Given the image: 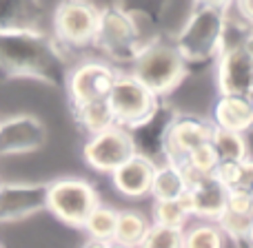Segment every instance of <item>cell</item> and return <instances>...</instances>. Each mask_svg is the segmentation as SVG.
<instances>
[{
	"label": "cell",
	"mask_w": 253,
	"mask_h": 248,
	"mask_svg": "<svg viewBox=\"0 0 253 248\" xmlns=\"http://www.w3.org/2000/svg\"><path fill=\"white\" fill-rule=\"evenodd\" d=\"M227 188L211 173H207L187 184V191L182 193L180 202H182V206L187 209V213L191 217L215 222L222 215L224 206H227Z\"/></svg>",
	"instance_id": "obj_13"
},
{
	"label": "cell",
	"mask_w": 253,
	"mask_h": 248,
	"mask_svg": "<svg viewBox=\"0 0 253 248\" xmlns=\"http://www.w3.org/2000/svg\"><path fill=\"white\" fill-rule=\"evenodd\" d=\"M67 73V53L51 34L29 27L0 29V78H31L60 87Z\"/></svg>",
	"instance_id": "obj_1"
},
{
	"label": "cell",
	"mask_w": 253,
	"mask_h": 248,
	"mask_svg": "<svg viewBox=\"0 0 253 248\" xmlns=\"http://www.w3.org/2000/svg\"><path fill=\"white\" fill-rule=\"evenodd\" d=\"M91 47H98L111 62H129L144 47L142 34L138 29L131 9L109 4L98 11V25Z\"/></svg>",
	"instance_id": "obj_4"
},
{
	"label": "cell",
	"mask_w": 253,
	"mask_h": 248,
	"mask_svg": "<svg viewBox=\"0 0 253 248\" xmlns=\"http://www.w3.org/2000/svg\"><path fill=\"white\" fill-rule=\"evenodd\" d=\"M42 4L40 0H0V29H40Z\"/></svg>",
	"instance_id": "obj_18"
},
{
	"label": "cell",
	"mask_w": 253,
	"mask_h": 248,
	"mask_svg": "<svg viewBox=\"0 0 253 248\" xmlns=\"http://www.w3.org/2000/svg\"><path fill=\"white\" fill-rule=\"evenodd\" d=\"M209 120L218 129L247 135L253 124V100L247 96H218Z\"/></svg>",
	"instance_id": "obj_17"
},
{
	"label": "cell",
	"mask_w": 253,
	"mask_h": 248,
	"mask_svg": "<svg viewBox=\"0 0 253 248\" xmlns=\"http://www.w3.org/2000/svg\"><path fill=\"white\" fill-rule=\"evenodd\" d=\"M149 226H151V219H147V215H142L140 211H133V209L118 211V215H116L114 240L111 242H120V244L138 248L142 237L147 235Z\"/></svg>",
	"instance_id": "obj_21"
},
{
	"label": "cell",
	"mask_w": 253,
	"mask_h": 248,
	"mask_svg": "<svg viewBox=\"0 0 253 248\" xmlns=\"http://www.w3.org/2000/svg\"><path fill=\"white\" fill-rule=\"evenodd\" d=\"M227 237L215 222L198 219L182 228V248H224Z\"/></svg>",
	"instance_id": "obj_23"
},
{
	"label": "cell",
	"mask_w": 253,
	"mask_h": 248,
	"mask_svg": "<svg viewBox=\"0 0 253 248\" xmlns=\"http://www.w3.org/2000/svg\"><path fill=\"white\" fill-rule=\"evenodd\" d=\"M184 191H187V182H184V175L180 171V166L171 164V162L156 164L151 188H149V195L153 197V202L180 200Z\"/></svg>",
	"instance_id": "obj_19"
},
{
	"label": "cell",
	"mask_w": 253,
	"mask_h": 248,
	"mask_svg": "<svg viewBox=\"0 0 253 248\" xmlns=\"http://www.w3.org/2000/svg\"><path fill=\"white\" fill-rule=\"evenodd\" d=\"M71 109H74L76 122L80 124V129H83L87 135H96V133H100V131L109 129L111 124H116L109 105H107V98L84 102V105L71 106Z\"/></svg>",
	"instance_id": "obj_22"
},
{
	"label": "cell",
	"mask_w": 253,
	"mask_h": 248,
	"mask_svg": "<svg viewBox=\"0 0 253 248\" xmlns=\"http://www.w3.org/2000/svg\"><path fill=\"white\" fill-rule=\"evenodd\" d=\"M218 96H253V51L251 42L224 47L215 56Z\"/></svg>",
	"instance_id": "obj_8"
},
{
	"label": "cell",
	"mask_w": 253,
	"mask_h": 248,
	"mask_svg": "<svg viewBox=\"0 0 253 248\" xmlns=\"http://www.w3.org/2000/svg\"><path fill=\"white\" fill-rule=\"evenodd\" d=\"M211 175L227 191H251L253 184L251 157H245V160H218Z\"/></svg>",
	"instance_id": "obj_20"
},
{
	"label": "cell",
	"mask_w": 253,
	"mask_h": 248,
	"mask_svg": "<svg viewBox=\"0 0 253 248\" xmlns=\"http://www.w3.org/2000/svg\"><path fill=\"white\" fill-rule=\"evenodd\" d=\"M213 124L209 118L189 113H173L165 133V162L180 166L196 146L209 142Z\"/></svg>",
	"instance_id": "obj_11"
},
{
	"label": "cell",
	"mask_w": 253,
	"mask_h": 248,
	"mask_svg": "<svg viewBox=\"0 0 253 248\" xmlns=\"http://www.w3.org/2000/svg\"><path fill=\"white\" fill-rule=\"evenodd\" d=\"M211 2H224V0H211Z\"/></svg>",
	"instance_id": "obj_32"
},
{
	"label": "cell",
	"mask_w": 253,
	"mask_h": 248,
	"mask_svg": "<svg viewBox=\"0 0 253 248\" xmlns=\"http://www.w3.org/2000/svg\"><path fill=\"white\" fill-rule=\"evenodd\" d=\"M156 164L144 155H131L125 164H120L111 175L114 188L125 197H144L149 195Z\"/></svg>",
	"instance_id": "obj_16"
},
{
	"label": "cell",
	"mask_w": 253,
	"mask_h": 248,
	"mask_svg": "<svg viewBox=\"0 0 253 248\" xmlns=\"http://www.w3.org/2000/svg\"><path fill=\"white\" fill-rule=\"evenodd\" d=\"M211 144H213L215 153H218V160H245V157H251L247 135L238 133V131H227L213 126Z\"/></svg>",
	"instance_id": "obj_24"
},
{
	"label": "cell",
	"mask_w": 253,
	"mask_h": 248,
	"mask_svg": "<svg viewBox=\"0 0 253 248\" xmlns=\"http://www.w3.org/2000/svg\"><path fill=\"white\" fill-rule=\"evenodd\" d=\"M116 75H118V69L109 62L100 60H84L80 65L71 67L65 80L71 106L107 98Z\"/></svg>",
	"instance_id": "obj_10"
},
{
	"label": "cell",
	"mask_w": 253,
	"mask_h": 248,
	"mask_svg": "<svg viewBox=\"0 0 253 248\" xmlns=\"http://www.w3.org/2000/svg\"><path fill=\"white\" fill-rule=\"evenodd\" d=\"M98 7L91 0H60L53 11V38L62 49L91 47L98 25Z\"/></svg>",
	"instance_id": "obj_7"
},
{
	"label": "cell",
	"mask_w": 253,
	"mask_h": 248,
	"mask_svg": "<svg viewBox=\"0 0 253 248\" xmlns=\"http://www.w3.org/2000/svg\"><path fill=\"white\" fill-rule=\"evenodd\" d=\"M160 98L129 71H118L107 93V105L111 109L114 122L129 131L142 124L160 106Z\"/></svg>",
	"instance_id": "obj_5"
},
{
	"label": "cell",
	"mask_w": 253,
	"mask_h": 248,
	"mask_svg": "<svg viewBox=\"0 0 253 248\" xmlns=\"http://www.w3.org/2000/svg\"><path fill=\"white\" fill-rule=\"evenodd\" d=\"M215 224L220 226V231L224 233V237L238 242V240H251L253 233V213H236V211L224 209L222 215L215 219Z\"/></svg>",
	"instance_id": "obj_27"
},
{
	"label": "cell",
	"mask_w": 253,
	"mask_h": 248,
	"mask_svg": "<svg viewBox=\"0 0 253 248\" xmlns=\"http://www.w3.org/2000/svg\"><path fill=\"white\" fill-rule=\"evenodd\" d=\"M47 209V184H2L0 224H13Z\"/></svg>",
	"instance_id": "obj_14"
},
{
	"label": "cell",
	"mask_w": 253,
	"mask_h": 248,
	"mask_svg": "<svg viewBox=\"0 0 253 248\" xmlns=\"http://www.w3.org/2000/svg\"><path fill=\"white\" fill-rule=\"evenodd\" d=\"M173 113L175 111L169 105L160 102V106L142 124L131 129V138H133V146L138 155H144L153 164H162L165 162V133Z\"/></svg>",
	"instance_id": "obj_15"
},
{
	"label": "cell",
	"mask_w": 253,
	"mask_h": 248,
	"mask_svg": "<svg viewBox=\"0 0 253 248\" xmlns=\"http://www.w3.org/2000/svg\"><path fill=\"white\" fill-rule=\"evenodd\" d=\"M227 2V0H224ZM224 2L196 0L187 22L178 31L173 44L187 65H209L222 49L224 40Z\"/></svg>",
	"instance_id": "obj_2"
},
{
	"label": "cell",
	"mask_w": 253,
	"mask_h": 248,
	"mask_svg": "<svg viewBox=\"0 0 253 248\" xmlns=\"http://www.w3.org/2000/svg\"><path fill=\"white\" fill-rule=\"evenodd\" d=\"M215 162H218V153H215L213 144H211V140H209V142H205V144L193 148V151L187 155V160H184L180 166H189V169L200 171V173H211Z\"/></svg>",
	"instance_id": "obj_29"
},
{
	"label": "cell",
	"mask_w": 253,
	"mask_h": 248,
	"mask_svg": "<svg viewBox=\"0 0 253 248\" xmlns=\"http://www.w3.org/2000/svg\"><path fill=\"white\" fill-rule=\"evenodd\" d=\"M138 248H182V228L151 224Z\"/></svg>",
	"instance_id": "obj_28"
},
{
	"label": "cell",
	"mask_w": 253,
	"mask_h": 248,
	"mask_svg": "<svg viewBox=\"0 0 253 248\" xmlns=\"http://www.w3.org/2000/svg\"><path fill=\"white\" fill-rule=\"evenodd\" d=\"M47 129L36 115L20 113L0 120V155H27L44 146Z\"/></svg>",
	"instance_id": "obj_12"
},
{
	"label": "cell",
	"mask_w": 253,
	"mask_h": 248,
	"mask_svg": "<svg viewBox=\"0 0 253 248\" xmlns=\"http://www.w3.org/2000/svg\"><path fill=\"white\" fill-rule=\"evenodd\" d=\"M191 219L187 209L182 206L180 200H160L153 202L151 209V224H160V226L171 228H184Z\"/></svg>",
	"instance_id": "obj_26"
},
{
	"label": "cell",
	"mask_w": 253,
	"mask_h": 248,
	"mask_svg": "<svg viewBox=\"0 0 253 248\" xmlns=\"http://www.w3.org/2000/svg\"><path fill=\"white\" fill-rule=\"evenodd\" d=\"M0 186H2V182H0Z\"/></svg>",
	"instance_id": "obj_33"
},
{
	"label": "cell",
	"mask_w": 253,
	"mask_h": 248,
	"mask_svg": "<svg viewBox=\"0 0 253 248\" xmlns=\"http://www.w3.org/2000/svg\"><path fill=\"white\" fill-rule=\"evenodd\" d=\"M107 248H133V246H126V244H120V242H107Z\"/></svg>",
	"instance_id": "obj_31"
},
{
	"label": "cell",
	"mask_w": 253,
	"mask_h": 248,
	"mask_svg": "<svg viewBox=\"0 0 253 248\" xmlns=\"http://www.w3.org/2000/svg\"><path fill=\"white\" fill-rule=\"evenodd\" d=\"M83 248H107V242H98V240H89Z\"/></svg>",
	"instance_id": "obj_30"
},
{
	"label": "cell",
	"mask_w": 253,
	"mask_h": 248,
	"mask_svg": "<svg viewBox=\"0 0 253 248\" xmlns=\"http://www.w3.org/2000/svg\"><path fill=\"white\" fill-rule=\"evenodd\" d=\"M144 87H149L158 98L169 96L182 84L189 73V65L173 42L153 38L131 60V71Z\"/></svg>",
	"instance_id": "obj_3"
},
{
	"label": "cell",
	"mask_w": 253,
	"mask_h": 248,
	"mask_svg": "<svg viewBox=\"0 0 253 248\" xmlns=\"http://www.w3.org/2000/svg\"><path fill=\"white\" fill-rule=\"evenodd\" d=\"M116 215L118 211L111 206L98 204L91 213L87 215L83 228L87 231L89 240H98V242H111L114 240V228H116Z\"/></svg>",
	"instance_id": "obj_25"
},
{
	"label": "cell",
	"mask_w": 253,
	"mask_h": 248,
	"mask_svg": "<svg viewBox=\"0 0 253 248\" xmlns=\"http://www.w3.org/2000/svg\"><path fill=\"white\" fill-rule=\"evenodd\" d=\"M84 160L98 173H114L120 164H125L131 155H135L131 131L125 126L111 124L109 129L96 135H89L84 142Z\"/></svg>",
	"instance_id": "obj_9"
},
{
	"label": "cell",
	"mask_w": 253,
	"mask_h": 248,
	"mask_svg": "<svg viewBox=\"0 0 253 248\" xmlns=\"http://www.w3.org/2000/svg\"><path fill=\"white\" fill-rule=\"evenodd\" d=\"M0 248H2V246H0Z\"/></svg>",
	"instance_id": "obj_34"
},
{
	"label": "cell",
	"mask_w": 253,
	"mask_h": 248,
	"mask_svg": "<svg viewBox=\"0 0 253 248\" xmlns=\"http://www.w3.org/2000/svg\"><path fill=\"white\" fill-rule=\"evenodd\" d=\"M98 204V193L87 179L62 177L47 184V211L69 226L83 228L87 215Z\"/></svg>",
	"instance_id": "obj_6"
}]
</instances>
